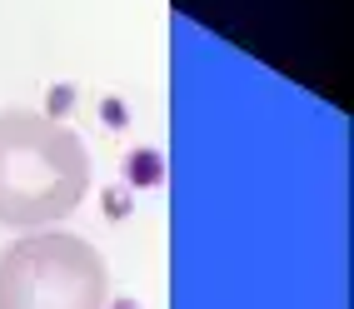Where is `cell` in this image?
Returning <instances> with one entry per match:
<instances>
[{"label": "cell", "mask_w": 354, "mask_h": 309, "mask_svg": "<svg viewBox=\"0 0 354 309\" xmlns=\"http://www.w3.org/2000/svg\"><path fill=\"white\" fill-rule=\"evenodd\" d=\"M90 155L80 135L35 110H0V225L65 220L85 200Z\"/></svg>", "instance_id": "6da1fadb"}, {"label": "cell", "mask_w": 354, "mask_h": 309, "mask_svg": "<svg viewBox=\"0 0 354 309\" xmlns=\"http://www.w3.org/2000/svg\"><path fill=\"white\" fill-rule=\"evenodd\" d=\"M110 274L80 234H26L0 250V309H105Z\"/></svg>", "instance_id": "7a4b0ae2"}]
</instances>
